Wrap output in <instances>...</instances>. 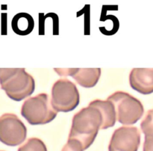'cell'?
Segmentation results:
<instances>
[{"mask_svg":"<svg viewBox=\"0 0 153 151\" xmlns=\"http://www.w3.org/2000/svg\"><path fill=\"white\" fill-rule=\"evenodd\" d=\"M103 125L104 120L100 109L89 105L73 116L68 138L79 141L85 150L93 144Z\"/></svg>","mask_w":153,"mask_h":151,"instance_id":"6da1fadb","label":"cell"},{"mask_svg":"<svg viewBox=\"0 0 153 151\" xmlns=\"http://www.w3.org/2000/svg\"><path fill=\"white\" fill-rule=\"evenodd\" d=\"M0 85L9 98L19 102L33 94L35 82L25 68H0Z\"/></svg>","mask_w":153,"mask_h":151,"instance_id":"7a4b0ae2","label":"cell"},{"mask_svg":"<svg viewBox=\"0 0 153 151\" xmlns=\"http://www.w3.org/2000/svg\"><path fill=\"white\" fill-rule=\"evenodd\" d=\"M58 112L51 104L48 94H39L25 100L21 108V115L31 125H44L53 121Z\"/></svg>","mask_w":153,"mask_h":151,"instance_id":"3957f363","label":"cell"},{"mask_svg":"<svg viewBox=\"0 0 153 151\" xmlns=\"http://www.w3.org/2000/svg\"><path fill=\"white\" fill-rule=\"evenodd\" d=\"M115 108L117 120L123 125H133L143 116L144 109L141 102L128 93L118 91L108 97Z\"/></svg>","mask_w":153,"mask_h":151,"instance_id":"277c9868","label":"cell"},{"mask_svg":"<svg viewBox=\"0 0 153 151\" xmlns=\"http://www.w3.org/2000/svg\"><path fill=\"white\" fill-rule=\"evenodd\" d=\"M80 96L77 87L67 78L55 82L52 88L51 104L57 112H69L79 104Z\"/></svg>","mask_w":153,"mask_h":151,"instance_id":"5b68a950","label":"cell"},{"mask_svg":"<svg viewBox=\"0 0 153 151\" xmlns=\"http://www.w3.org/2000/svg\"><path fill=\"white\" fill-rule=\"evenodd\" d=\"M27 129L22 121L12 113L0 117V141L7 146L15 147L26 138Z\"/></svg>","mask_w":153,"mask_h":151,"instance_id":"8992f818","label":"cell"},{"mask_svg":"<svg viewBox=\"0 0 153 151\" xmlns=\"http://www.w3.org/2000/svg\"><path fill=\"white\" fill-rule=\"evenodd\" d=\"M140 144V132L135 126H121L114 132L108 151H137Z\"/></svg>","mask_w":153,"mask_h":151,"instance_id":"52a82bcc","label":"cell"},{"mask_svg":"<svg viewBox=\"0 0 153 151\" xmlns=\"http://www.w3.org/2000/svg\"><path fill=\"white\" fill-rule=\"evenodd\" d=\"M61 76H72L81 86L89 88L95 86L101 76L100 68H55Z\"/></svg>","mask_w":153,"mask_h":151,"instance_id":"ba28073f","label":"cell"},{"mask_svg":"<svg viewBox=\"0 0 153 151\" xmlns=\"http://www.w3.org/2000/svg\"><path fill=\"white\" fill-rule=\"evenodd\" d=\"M130 86L134 91L148 95L153 93V68H134L129 74Z\"/></svg>","mask_w":153,"mask_h":151,"instance_id":"9c48e42d","label":"cell"},{"mask_svg":"<svg viewBox=\"0 0 153 151\" xmlns=\"http://www.w3.org/2000/svg\"><path fill=\"white\" fill-rule=\"evenodd\" d=\"M89 105L98 108L101 112L103 120H104V125H103L102 129H106L110 128L115 125L117 120L116 111H115L114 106L111 101L108 100H95L91 102Z\"/></svg>","mask_w":153,"mask_h":151,"instance_id":"30bf717a","label":"cell"},{"mask_svg":"<svg viewBox=\"0 0 153 151\" xmlns=\"http://www.w3.org/2000/svg\"><path fill=\"white\" fill-rule=\"evenodd\" d=\"M13 31L18 35L25 36L30 34L34 27L32 16L27 13H19L15 15L11 21Z\"/></svg>","mask_w":153,"mask_h":151,"instance_id":"8fae6325","label":"cell"},{"mask_svg":"<svg viewBox=\"0 0 153 151\" xmlns=\"http://www.w3.org/2000/svg\"><path fill=\"white\" fill-rule=\"evenodd\" d=\"M140 129L145 135L143 151H153V109L147 112L140 123Z\"/></svg>","mask_w":153,"mask_h":151,"instance_id":"7c38bea8","label":"cell"},{"mask_svg":"<svg viewBox=\"0 0 153 151\" xmlns=\"http://www.w3.org/2000/svg\"><path fill=\"white\" fill-rule=\"evenodd\" d=\"M17 151H47L46 144L37 138H31L19 147Z\"/></svg>","mask_w":153,"mask_h":151,"instance_id":"4fadbf2b","label":"cell"},{"mask_svg":"<svg viewBox=\"0 0 153 151\" xmlns=\"http://www.w3.org/2000/svg\"><path fill=\"white\" fill-rule=\"evenodd\" d=\"M84 147L79 141L73 138H68L67 143L62 148L61 151H84Z\"/></svg>","mask_w":153,"mask_h":151,"instance_id":"5bb4252c","label":"cell"},{"mask_svg":"<svg viewBox=\"0 0 153 151\" xmlns=\"http://www.w3.org/2000/svg\"><path fill=\"white\" fill-rule=\"evenodd\" d=\"M0 151H3V150H0Z\"/></svg>","mask_w":153,"mask_h":151,"instance_id":"9a60e30c","label":"cell"}]
</instances>
